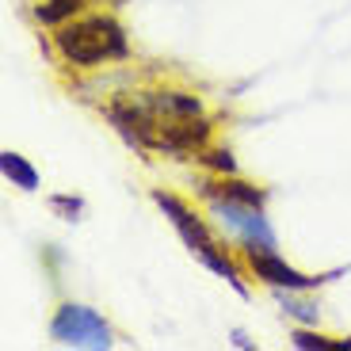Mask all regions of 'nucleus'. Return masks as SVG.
Listing matches in <instances>:
<instances>
[{
    "mask_svg": "<svg viewBox=\"0 0 351 351\" xmlns=\"http://www.w3.org/2000/svg\"><path fill=\"white\" fill-rule=\"evenodd\" d=\"M53 46L69 65L80 69H92L99 62H111V58H126L130 43H126V31L114 16H73L65 19L58 31H53Z\"/></svg>",
    "mask_w": 351,
    "mask_h": 351,
    "instance_id": "1",
    "label": "nucleus"
},
{
    "mask_svg": "<svg viewBox=\"0 0 351 351\" xmlns=\"http://www.w3.org/2000/svg\"><path fill=\"white\" fill-rule=\"evenodd\" d=\"M153 202L160 206V214L168 218V226L180 233V241L187 245V252L191 256H199L206 267H210L214 275H221V279L229 282V287L237 290L241 298H248V287L241 282V271H237V263L229 260V252L214 241V233H210V226H206V218H199V214L187 206L180 195H172V191H160V187H153Z\"/></svg>",
    "mask_w": 351,
    "mask_h": 351,
    "instance_id": "2",
    "label": "nucleus"
},
{
    "mask_svg": "<svg viewBox=\"0 0 351 351\" xmlns=\"http://www.w3.org/2000/svg\"><path fill=\"white\" fill-rule=\"evenodd\" d=\"M50 336H53V343H62V348H84V351H107L114 343L111 325H107L96 309L80 306V302L58 306V313H53V321H50Z\"/></svg>",
    "mask_w": 351,
    "mask_h": 351,
    "instance_id": "3",
    "label": "nucleus"
},
{
    "mask_svg": "<svg viewBox=\"0 0 351 351\" xmlns=\"http://www.w3.org/2000/svg\"><path fill=\"white\" fill-rule=\"evenodd\" d=\"M210 214L218 218V226L226 229V233H233V237L241 241V245L279 248L271 221L263 218V206H248V202H233V199H210Z\"/></svg>",
    "mask_w": 351,
    "mask_h": 351,
    "instance_id": "4",
    "label": "nucleus"
},
{
    "mask_svg": "<svg viewBox=\"0 0 351 351\" xmlns=\"http://www.w3.org/2000/svg\"><path fill=\"white\" fill-rule=\"evenodd\" d=\"M245 263L248 271L256 275L260 282H267V287L275 290H313L321 279H313V275L298 271V267H290L287 260H282L275 248H256V245H245Z\"/></svg>",
    "mask_w": 351,
    "mask_h": 351,
    "instance_id": "5",
    "label": "nucleus"
},
{
    "mask_svg": "<svg viewBox=\"0 0 351 351\" xmlns=\"http://www.w3.org/2000/svg\"><path fill=\"white\" fill-rule=\"evenodd\" d=\"M141 104L149 107L157 119H195V114H202V99L191 96V92H180V88L141 92Z\"/></svg>",
    "mask_w": 351,
    "mask_h": 351,
    "instance_id": "6",
    "label": "nucleus"
},
{
    "mask_svg": "<svg viewBox=\"0 0 351 351\" xmlns=\"http://www.w3.org/2000/svg\"><path fill=\"white\" fill-rule=\"evenodd\" d=\"M202 195L206 199H233V202H248V206H263L267 191L256 184H245L237 176H221V180H206L202 184Z\"/></svg>",
    "mask_w": 351,
    "mask_h": 351,
    "instance_id": "7",
    "label": "nucleus"
},
{
    "mask_svg": "<svg viewBox=\"0 0 351 351\" xmlns=\"http://www.w3.org/2000/svg\"><path fill=\"white\" fill-rule=\"evenodd\" d=\"M0 172H4V180H8L12 187H19V191H35L38 187V168L31 165L23 153L4 149L0 153Z\"/></svg>",
    "mask_w": 351,
    "mask_h": 351,
    "instance_id": "8",
    "label": "nucleus"
},
{
    "mask_svg": "<svg viewBox=\"0 0 351 351\" xmlns=\"http://www.w3.org/2000/svg\"><path fill=\"white\" fill-rule=\"evenodd\" d=\"M84 4H88V0H43V4L35 8V19H38V23H46V27H62L65 19L80 16Z\"/></svg>",
    "mask_w": 351,
    "mask_h": 351,
    "instance_id": "9",
    "label": "nucleus"
},
{
    "mask_svg": "<svg viewBox=\"0 0 351 351\" xmlns=\"http://www.w3.org/2000/svg\"><path fill=\"white\" fill-rule=\"evenodd\" d=\"M290 343L298 351H351V340L321 336V332H309V328H294V332H290Z\"/></svg>",
    "mask_w": 351,
    "mask_h": 351,
    "instance_id": "10",
    "label": "nucleus"
},
{
    "mask_svg": "<svg viewBox=\"0 0 351 351\" xmlns=\"http://www.w3.org/2000/svg\"><path fill=\"white\" fill-rule=\"evenodd\" d=\"M298 290H282V309H287L298 325H317V306H309V302L294 298Z\"/></svg>",
    "mask_w": 351,
    "mask_h": 351,
    "instance_id": "11",
    "label": "nucleus"
},
{
    "mask_svg": "<svg viewBox=\"0 0 351 351\" xmlns=\"http://www.w3.org/2000/svg\"><path fill=\"white\" fill-rule=\"evenodd\" d=\"M199 160L202 165H210L214 172H221V176H237V160H233L229 149H202Z\"/></svg>",
    "mask_w": 351,
    "mask_h": 351,
    "instance_id": "12",
    "label": "nucleus"
},
{
    "mask_svg": "<svg viewBox=\"0 0 351 351\" xmlns=\"http://www.w3.org/2000/svg\"><path fill=\"white\" fill-rule=\"evenodd\" d=\"M50 206H53V210H62L65 218H77V214H80V199H69V195H53Z\"/></svg>",
    "mask_w": 351,
    "mask_h": 351,
    "instance_id": "13",
    "label": "nucleus"
},
{
    "mask_svg": "<svg viewBox=\"0 0 351 351\" xmlns=\"http://www.w3.org/2000/svg\"><path fill=\"white\" fill-rule=\"evenodd\" d=\"M233 343H237V348H245V351H248V348H252V340H248V336H245V332H233Z\"/></svg>",
    "mask_w": 351,
    "mask_h": 351,
    "instance_id": "14",
    "label": "nucleus"
}]
</instances>
